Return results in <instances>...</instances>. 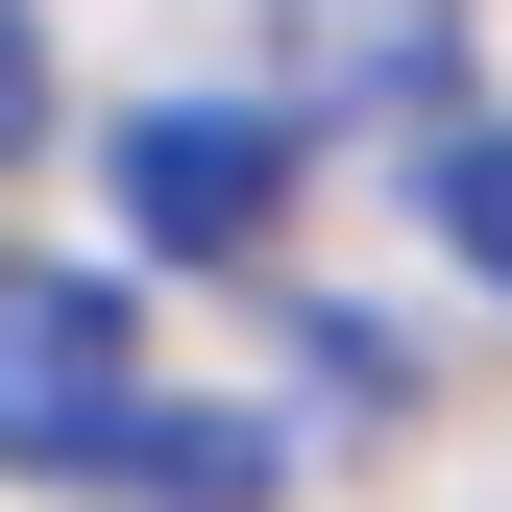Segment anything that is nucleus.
Wrapping results in <instances>:
<instances>
[{
	"mask_svg": "<svg viewBox=\"0 0 512 512\" xmlns=\"http://www.w3.org/2000/svg\"><path fill=\"white\" fill-rule=\"evenodd\" d=\"M98 512H269V439H244V415H171V391H147V439L98 464Z\"/></svg>",
	"mask_w": 512,
	"mask_h": 512,
	"instance_id": "nucleus-3",
	"label": "nucleus"
},
{
	"mask_svg": "<svg viewBox=\"0 0 512 512\" xmlns=\"http://www.w3.org/2000/svg\"><path fill=\"white\" fill-rule=\"evenodd\" d=\"M293 74L317 98H439L464 49H439V0H293Z\"/></svg>",
	"mask_w": 512,
	"mask_h": 512,
	"instance_id": "nucleus-4",
	"label": "nucleus"
},
{
	"mask_svg": "<svg viewBox=\"0 0 512 512\" xmlns=\"http://www.w3.org/2000/svg\"><path fill=\"white\" fill-rule=\"evenodd\" d=\"M147 439V366H122V269H0V464L98 488Z\"/></svg>",
	"mask_w": 512,
	"mask_h": 512,
	"instance_id": "nucleus-1",
	"label": "nucleus"
},
{
	"mask_svg": "<svg viewBox=\"0 0 512 512\" xmlns=\"http://www.w3.org/2000/svg\"><path fill=\"white\" fill-rule=\"evenodd\" d=\"M439 196H464V269L512 293V122H464V147H439Z\"/></svg>",
	"mask_w": 512,
	"mask_h": 512,
	"instance_id": "nucleus-5",
	"label": "nucleus"
},
{
	"mask_svg": "<svg viewBox=\"0 0 512 512\" xmlns=\"http://www.w3.org/2000/svg\"><path fill=\"white\" fill-rule=\"evenodd\" d=\"M0 147H49V25L0 0Z\"/></svg>",
	"mask_w": 512,
	"mask_h": 512,
	"instance_id": "nucleus-6",
	"label": "nucleus"
},
{
	"mask_svg": "<svg viewBox=\"0 0 512 512\" xmlns=\"http://www.w3.org/2000/svg\"><path fill=\"white\" fill-rule=\"evenodd\" d=\"M122 220H147V269H244V244L293 220V122H244V98L122 122Z\"/></svg>",
	"mask_w": 512,
	"mask_h": 512,
	"instance_id": "nucleus-2",
	"label": "nucleus"
}]
</instances>
